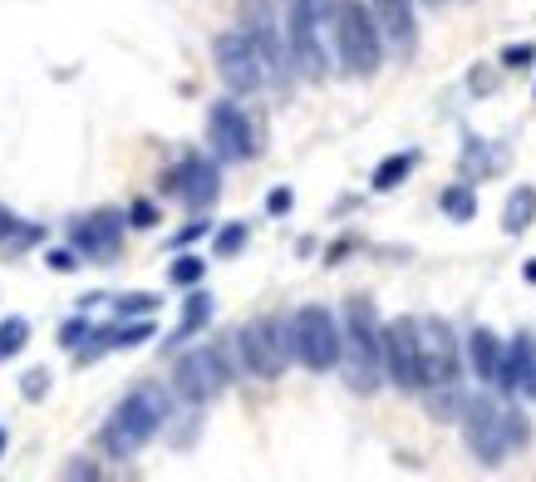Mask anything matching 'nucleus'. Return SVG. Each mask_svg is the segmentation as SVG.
Returning <instances> with one entry per match:
<instances>
[{"label": "nucleus", "mask_w": 536, "mask_h": 482, "mask_svg": "<svg viewBox=\"0 0 536 482\" xmlns=\"http://www.w3.org/2000/svg\"><path fill=\"white\" fill-rule=\"evenodd\" d=\"M163 423H168V394L158 384H138V389L123 394L119 404H114V414L104 419L99 443H104L109 458H133V453H143L163 433Z\"/></svg>", "instance_id": "obj_1"}, {"label": "nucleus", "mask_w": 536, "mask_h": 482, "mask_svg": "<svg viewBox=\"0 0 536 482\" xmlns=\"http://www.w3.org/2000/svg\"><path fill=\"white\" fill-rule=\"evenodd\" d=\"M463 433H468V448H473L477 463L497 468L512 448L527 443L532 428H527V414H522V409L497 404L492 394H473V399L463 404Z\"/></svg>", "instance_id": "obj_2"}, {"label": "nucleus", "mask_w": 536, "mask_h": 482, "mask_svg": "<svg viewBox=\"0 0 536 482\" xmlns=\"http://www.w3.org/2000/svg\"><path fill=\"white\" fill-rule=\"evenodd\" d=\"M345 379L355 394H374L384 379V325L374 315V301H355L345 305Z\"/></svg>", "instance_id": "obj_3"}, {"label": "nucleus", "mask_w": 536, "mask_h": 482, "mask_svg": "<svg viewBox=\"0 0 536 482\" xmlns=\"http://www.w3.org/2000/svg\"><path fill=\"white\" fill-rule=\"evenodd\" d=\"M335 55L355 79H369L384 60V25L364 0H335Z\"/></svg>", "instance_id": "obj_4"}, {"label": "nucleus", "mask_w": 536, "mask_h": 482, "mask_svg": "<svg viewBox=\"0 0 536 482\" xmlns=\"http://www.w3.org/2000/svg\"><path fill=\"white\" fill-rule=\"evenodd\" d=\"M325 35H335V0H286V45L305 79L330 74Z\"/></svg>", "instance_id": "obj_5"}, {"label": "nucleus", "mask_w": 536, "mask_h": 482, "mask_svg": "<svg viewBox=\"0 0 536 482\" xmlns=\"http://www.w3.org/2000/svg\"><path fill=\"white\" fill-rule=\"evenodd\" d=\"M291 350L310 374H325L345 360V325L325 305H300L291 315Z\"/></svg>", "instance_id": "obj_6"}, {"label": "nucleus", "mask_w": 536, "mask_h": 482, "mask_svg": "<svg viewBox=\"0 0 536 482\" xmlns=\"http://www.w3.org/2000/svg\"><path fill=\"white\" fill-rule=\"evenodd\" d=\"M237 350H241L246 374H256V379H281L286 364L296 360V350H291V320H281V315H256V320H246L237 330Z\"/></svg>", "instance_id": "obj_7"}, {"label": "nucleus", "mask_w": 536, "mask_h": 482, "mask_svg": "<svg viewBox=\"0 0 536 482\" xmlns=\"http://www.w3.org/2000/svg\"><path fill=\"white\" fill-rule=\"evenodd\" d=\"M418 360H423V389L428 394H458V340L453 325L438 315H418Z\"/></svg>", "instance_id": "obj_8"}, {"label": "nucleus", "mask_w": 536, "mask_h": 482, "mask_svg": "<svg viewBox=\"0 0 536 482\" xmlns=\"http://www.w3.org/2000/svg\"><path fill=\"white\" fill-rule=\"evenodd\" d=\"M212 60H217V74H222V84L232 89V94H256L266 79H271V69H266V55L256 50V40L246 35V30H222L217 40H212Z\"/></svg>", "instance_id": "obj_9"}, {"label": "nucleus", "mask_w": 536, "mask_h": 482, "mask_svg": "<svg viewBox=\"0 0 536 482\" xmlns=\"http://www.w3.org/2000/svg\"><path fill=\"white\" fill-rule=\"evenodd\" d=\"M227 384H232V364H227V355H222L217 345H197V350H187V355L173 364V389H178L187 404H207V399H217Z\"/></svg>", "instance_id": "obj_10"}, {"label": "nucleus", "mask_w": 536, "mask_h": 482, "mask_svg": "<svg viewBox=\"0 0 536 482\" xmlns=\"http://www.w3.org/2000/svg\"><path fill=\"white\" fill-rule=\"evenodd\" d=\"M384 374L404 394L423 389V360H418V315H399L384 325Z\"/></svg>", "instance_id": "obj_11"}, {"label": "nucleus", "mask_w": 536, "mask_h": 482, "mask_svg": "<svg viewBox=\"0 0 536 482\" xmlns=\"http://www.w3.org/2000/svg\"><path fill=\"white\" fill-rule=\"evenodd\" d=\"M207 143L222 163H246L256 158V133H251V119L241 114L232 99H217L207 109Z\"/></svg>", "instance_id": "obj_12"}, {"label": "nucleus", "mask_w": 536, "mask_h": 482, "mask_svg": "<svg viewBox=\"0 0 536 482\" xmlns=\"http://www.w3.org/2000/svg\"><path fill=\"white\" fill-rule=\"evenodd\" d=\"M123 227H128V217L114 212V207H99V212H89V217H79V222H69V246L84 256V261H114L123 246Z\"/></svg>", "instance_id": "obj_13"}, {"label": "nucleus", "mask_w": 536, "mask_h": 482, "mask_svg": "<svg viewBox=\"0 0 536 482\" xmlns=\"http://www.w3.org/2000/svg\"><path fill=\"white\" fill-rule=\"evenodd\" d=\"M168 192L187 202L192 212H207L217 197H222V173H217V163L212 158H202V153H187L178 168L168 173Z\"/></svg>", "instance_id": "obj_14"}, {"label": "nucleus", "mask_w": 536, "mask_h": 482, "mask_svg": "<svg viewBox=\"0 0 536 482\" xmlns=\"http://www.w3.org/2000/svg\"><path fill=\"white\" fill-rule=\"evenodd\" d=\"M502 394H527L536 399V340L532 335H517L507 345V364H502Z\"/></svg>", "instance_id": "obj_15"}, {"label": "nucleus", "mask_w": 536, "mask_h": 482, "mask_svg": "<svg viewBox=\"0 0 536 482\" xmlns=\"http://www.w3.org/2000/svg\"><path fill=\"white\" fill-rule=\"evenodd\" d=\"M468 364H473V374L482 384H502V364H507V345L487 330V325H477L473 335H468Z\"/></svg>", "instance_id": "obj_16"}, {"label": "nucleus", "mask_w": 536, "mask_h": 482, "mask_svg": "<svg viewBox=\"0 0 536 482\" xmlns=\"http://www.w3.org/2000/svg\"><path fill=\"white\" fill-rule=\"evenodd\" d=\"M379 25H384V40H394L404 55L418 45V25H414V0H369Z\"/></svg>", "instance_id": "obj_17"}, {"label": "nucleus", "mask_w": 536, "mask_h": 482, "mask_svg": "<svg viewBox=\"0 0 536 482\" xmlns=\"http://www.w3.org/2000/svg\"><path fill=\"white\" fill-rule=\"evenodd\" d=\"M212 296H207V291H192V296H187V301H182V320H178V330H173V335H168V350H173V345H182V340H192V335H202V330H207V320H212Z\"/></svg>", "instance_id": "obj_18"}, {"label": "nucleus", "mask_w": 536, "mask_h": 482, "mask_svg": "<svg viewBox=\"0 0 536 482\" xmlns=\"http://www.w3.org/2000/svg\"><path fill=\"white\" fill-rule=\"evenodd\" d=\"M532 222H536V187H517V192L507 197V207H502V232H507V237H522Z\"/></svg>", "instance_id": "obj_19"}, {"label": "nucleus", "mask_w": 536, "mask_h": 482, "mask_svg": "<svg viewBox=\"0 0 536 482\" xmlns=\"http://www.w3.org/2000/svg\"><path fill=\"white\" fill-rule=\"evenodd\" d=\"M414 168H418V153H394V158H384V163L374 168V178H369V187H374V192H394L399 182H404L409 173H414Z\"/></svg>", "instance_id": "obj_20"}, {"label": "nucleus", "mask_w": 536, "mask_h": 482, "mask_svg": "<svg viewBox=\"0 0 536 482\" xmlns=\"http://www.w3.org/2000/svg\"><path fill=\"white\" fill-rule=\"evenodd\" d=\"M438 207H443L453 222H473V217H477V192L468 187V182H453V187H443Z\"/></svg>", "instance_id": "obj_21"}, {"label": "nucleus", "mask_w": 536, "mask_h": 482, "mask_svg": "<svg viewBox=\"0 0 536 482\" xmlns=\"http://www.w3.org/2000/svg\"><path fill=\"white\" fill-rule=\"evenodd\" d=\"M30 345V320L25 315H5L0 320V360H15Z\"/></svg>", "instance_id": "obj_22"}, {"label": "nucleus", "mask_w": 536, "mask_h": 482, "mask_svg": "<svg viewBox=\"0 0 536 482\" xmlns=\"http://www.w3.org/2000/svg\"><path fill=\"white\" fill-rule=\"evenodd\" d=\"M94 330H99V325H94V320L79 310L74 320H64V325H60V345L69 350V355H74V350H84V345L94 340Z\"/></svg>", "instance_id": "obj_23"}, {"label": "nucleus", "mask_w": 536, "mask_h": 482, "mask_svg": "<svg viewBox=\"0 0 536 482\" xmlns=\"http://www.w3.org/2000/svg\"><path fill=\"white\" fill-rule=\"evenodd\" d=\"M158 305L163 301H158V296H148V291H128V296L114 301V315H119V320H148Z\"/></svg>", "instance_id": "obj_24"}, {"label": "nucleus", "mask_w": 536, "mask_h": 482, "mask_svg": "<svg viewBox=\"0 0 536 482\" xmlns=\"http://www.w3.org/2000/svg\"><path fill=\"white\" fill-rule=\"evenodd\" d=\"M202 276H207V261H202V256H178V261L168 266V281H173V286H187V291L202 286Z\"/></svg>", "instance_id": "obj_25"}, {"label": "nucleus", "mask_w": 536, "mask_h": 482, "mask_svg": "<svg viewBox=\"0 0 536 482\" xmlns=\"http://www.w3.org/2000/svg\"><path fill=\"white\" fill-rule=\"evenodd\" d=\"M246 237H251L246 222H227V227L217 232V241H212V251H217V256H237L241 246H246Z\"/></svg>", "instance_id": "obj_26"}, {"label": "nucleus", "mask_w": 536, "mask_h": 482, "mask_svg": "<svg viewBox=\"0 0 536 482\" xmlns=\"http://www.w3.org/2000/svg\"><path fill=\"white\" fill-rule=\"evenodd\" d=\"M35 241H45V227H35V222H20V227H15V237L5 241L0 251H5V256H20V251H30Z\"/></svg>", "instance_id": "obj_27"}, {"label": "nucleus", "mask_w": 536, "mask_h": 482, "mask_svg": "<svg viewBox=\"0 0 536 482\" xmlns=\"http://www.w3.org/2000/svg\"><path fill=\"white\" fill-rule=\"evenodd\" d=\"M50 384H55V379H50V369H30V374L20 379V394L35 404V399H45V394H50Z\"/></svg>", "instance_id": "obj_28"}, {"label": "nucleus", "mask_w": 536, "mask_h": 482, "mask_svg": "<svg viewBox=\"0 0 536 482\" xmlns=\"http://www.w3.org/2000/svg\"><path fill=\"white\" fill-rule=\"evenodd\" d=\"M207 232H212V222H207V217H192V222L182 227L178 237L168 241V251H182V246H192V241H202V237H207Z\"/></svg>", "instance_id": "obj_29"}, {"label": "nucleus", "mask_w": 536, "mask_h": 482, "mask_svg": "<svg viewBox=\"0 0 536 482\" xmlns=\"http://www.w3.org/2000/svg\"><path fill=\"white\" fill-rule=\"evenodd\" d=\"M502 64H507V69H527V64H536V45H507V50H502Z\"/></svg>", "instance_id": "obj_30"}, {"label": "nucleus", "mask_w": 536, "mask_h": 482, "mask_svg": "<svg viewBox=\"0 0 536 482\" xmlns=\"http://www.w3.org/2000/svg\"><path fill=\"white\" fill-rule=\"evenodd\" d=\"M153 222H158V207H153V202H143V197H138V202H133V207H128V227H153Z\"/></svg>", "instance_id": "obj_31"}, {"label": "nucleus", "mask_w": 536, "mask_h": 482, "mask_svg": "<svg viewBox=\"0 0 536 482\" xmlns=\"http://www.w3.org/2000/svg\"><path fill=\"white\" fill-rule=\"evenodd\" d=\"M45 266H50V271H60V276H69V271H79V251H74V246H69V251H50V256H45Z\"/></svg>", "instance_id": "obj_32"}, {"label": "nucleus", "mask_w": 536, "mask_h": 482, "mask_svg": "<svg viewBox=\"0 0 536 482\" xmlns=\"http://www.w3.org/2000/svg\"><path fill=\"white\" fill-rule=\"evenodd\" d=\"M291 202H296V197H291V187H276V192L266 197V212H271V217H281V212H291Z\"/></svg>", "instance_id": "obj_33"}, {"label": "nucleus", "mask_w": 536, "mask_h": 482, "mask_svg": "<svg viewBox=\"0 0 536 482\" xmlns=\"http://www.w3.org/2000/svg\"><path fill=\"white\" fill-rule=\"evenodd\" d=\"M15 227H20V217H15V212H10V207L0 202V246H5L10 237H15Z\"/></svg>", "instance_id": "obj_34"}, {"label": "nucleus", "mask_w": 536, "mask_h": 482, "mask_svg": "<svg viewBox=\"0 0 536 482\" xmlns=\"http://www.w3.org/2000/svg\"><path fill=\"white\" fill-rule=\"evenodd\" d=\"M64 478H99V468H94V463H84V458H74V463L64 468Z\"/></svg>", "instance_id": "obj_35"}, {"label": "nucleus", "mask_w": 536, "mask_h": 482, "mask_svg": "<svg viewBox=\"0 0 536 482\" xmlns=\"http://www.w3.org/2000/svg\"><path fill=\"white\" fill-rule=\"evenodd\" d=\"M522 276H527V281H532V286H536V256H532V261H527V266H522Z\"/></svg>", "instance_id": "obj_36"}, {"label": "nucleus", "mask_w": 536, "mask_h": 482, "mask_svg": "<svg viewBox=\"0 0 536 482\" xmlns=\"http://www.w3.org/2000/svg\"><path fill=\"white\" fill-rule=\"evenodd\" d=\"M0 453H5V423H0Z\"/></svg>", "instance_id": "obj_37"}, {"label": "nucleus", "mask_w": 536, "mask_h": 482, "mask_svg": "<svg viewBox=\"0 0 536 482\" xmlns=\"http://www.w3.org/2000/svg\"><path fill=\"white\" fill-rule=\"evenodd\" d=\"M428 5H448V0H428Z\"/></svg>", "instance_id": "obj_38"}]
</instances>
